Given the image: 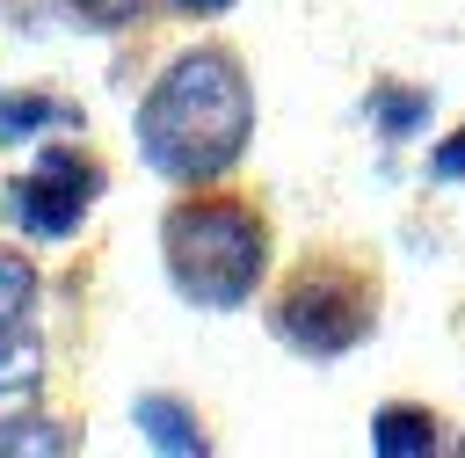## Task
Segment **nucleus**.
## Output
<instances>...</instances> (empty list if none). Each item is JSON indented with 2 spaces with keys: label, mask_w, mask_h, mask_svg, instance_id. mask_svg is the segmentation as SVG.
Segmentation results:
<instances>
[{
  "label": "nucleus",
  "mask_w": 465,
  "mask_h": 458,
  "mask_svg": "<svg viewBox=\"0 0 465 458\" xmlns=\"http://www.w3.org/2000/svg\"><path fill=\"white\" fill-rule=\"evenodd\" d=\"M174 7H189V15H218V7H232V0H174Z\"/></svg>",
  "instance_id": "2eb2a0df"
},
{
  "label": "nucleus",
  "mask_w": 465,
  "mask_h": 458,
  "mask_svg": "<svg viewBox=\"0 0 465 458\" xmlns=\"http://www.w3.org/2000/svg\"><path fill=\"white\" fill-rule=\"evenodd\" d=\"M138 429H145V443L153 451H182V458H203L211 443H203V429L189 422V407H174V400H160V393H145L138 400Z\"/></svg>",
  "instance_id": "423d86ee"
},
{
  "label": "nucleus",
  "mask_w": 465,
  "mask_h": 458,
  "mask_svg": "<svg viewBox=\"0 0 465 458\" xmlns=\"http://www.w3.org/2000/svg\"><path fill=\"white\" fill-rule=\"evenodd\" d=\"M371 116H385V131H414V124L429 116V95H378Z\"/></svg>",
  "instance_id": "f8f14e48"
},
{
  "label": "nucleus",
  "mask_w": 465,
  "mask_h": 458,
  "mask_svg": "<svg viewBox=\"0 0 465 458\" xmlns=\"http://www.w3.org/2000/svg\"><path fill=\"white\" fill-rule=\"evenodd\" d=\"M94 196H102L94 160H80L73 145H51L36 167H22L0 189V218L15 233H29V240H65V233H80V218H87Z\"/></svg>",
  "instance_id": "20e7f679"
},
{
  "label": "nucleus",
  "mask_w": 465,
  "mask_h": 458,
  "mask_svg": "<svg viewBox=\"0 0 465 458\" xmlns=\"http://www.w3.org/2000/svg\"><path fill=\"white\" fill-rule=\"evenodd\" d=\"M65 15L80 29H131L145 15V0H65Z\"/></svg>",
  "instance_id": "9b49d317"
},
{
  "label": "nucleus",
  "mask_w": 465,
  "mask_h": 458,
  "mask_svg": "<svg viewBox=\"0 0 465 458\" xmlns=\"http://www.w3.org/2000/svg\"><path fill=\"white\" fill-rule=\"evenodd\" d=\"M371 313H378L371 276H356V269H305L276 298V334L298 356H341V349H356L371 334Z\"/></svg>",
  "instance_id": "7ed1b4c3"
},
{
  "label": "nucleus",
  "mask_w": 465,
  "mask_h": 458,
  "mask_svg": "<svg viewBox=\"0 0 465 458\" xmlns=\"http://www.w3.org/2000/svg\"><path fill=\"white\" fill-rule=\"evenodd\" d=\"M458 174H465V145H443L436 153V182H458Z\"/></svg>",
  "instance_id": "ddd939ff"
},
{
  "label": "nucleus",
  "mask_w": 465,
  "mask_h": 458,
  "mask_svg": "<svg viewBox=\"0 0 465 458\" xmlns=\"http://www.w3.org/2000/svg\"><path fill=\"white\" fill-rule=\"evenodd\" d=\"M44 124H80L65 102H51V95H0V145H22L29 131H44Z\"/></svg>",
  "instance_id": "6e6552de"
},
{
  "label": "nucleus",
  "mask_w": 465,
  "mask_h": 458,
  "mask_svg": "<svg viewBox=\"0 0 465 458\" xmlns=\"http://www.w3.org/2000/svg\"><path fill=\"white\" fill-rule=\"evenodd\" d=\"M247 131H254L247 73H240V58H225L211 44L182 51L138 102V153L167 182H218L247 153Z\"/></svg>",
  "instance_id": "f257e3e1"
},
{
  "label": "nucleus",
  "mask_w": 465,
  "mask_h": 458,
  "mask_svg": "<svg viewBox=\"0 0 465 458\" xmlns=\"http://www.w3.org/2000/svg\"><path fill=\"white\" fill-rule=\"evenodd\" d=\"M29 305H36V269H29L22 254H0V334L22 327Z\"/></svg>",
  "instance_id": "1a4fd4ad"
},
{
  "label": "nucleus",
  "mask_w": 465,
  "mask_h": 458,
  "mask_svg": "<svg viewBox=\"0 0 465 458\" xmlns=\"http://www.w3.org/2000/svg\"><path fill=\"white\" fill-rule=\"evenodd\" d=\"M0 451H7V458H15V451H29V458H65L73 436H65L58 422H0Z\"/></svg>",
  "instance_id": "9d476101"
},
{
  "label": "nucleus",
  "mask_w": 465,
  "mask_h": 458,
  "mask_svg": "<svg viewBox=\"0 0 465 458\" xmlns=\"http://www.w3.org/2000/svg\"><path fill=\"white\" fill-rule=\"evenodd\" d=\"M36 385H44V342H36V327L22 320V327L0 334V407H22Z\"/></svg>",
  "instance_id": "39448f33"
},
{
  "label": "nucleus",
  "mask_w": 465,
  "mask_h": 458,
  "mask_svg": "<svg viewBox=\"0 0 465 458\" xmlns=\"http://www.w3.org/2000/svg\"><path fill=\"white\" fill-rule=\"evenodd\" d=\"M371 443L385 451V458H400V451H436L443 436H436V414H421V407H385L378 422H371Z\"/></svg>",
  "instance_id": "0eeeda50"
},
{
  "label": "nucleus",
  "mask_w": 465,
  "mask_h": 458,
  "mask_svg": "<svg viewBox=\"0 0 465 458\" xmlns=\"http://www.w3.org/2000/svg\"><path fill=\"white\" fill-rule=\"evenodd\" d=\"M0 7H7L15 22H29V29H36V15H44V0H0Z\"/></svg>",
  "instance_id": "4468645a"
},
{
  "label": "nucleus",
  "mask_w": 465,
  "mask_h": 458,
  "mask_svg": "<svg viewBox=\"0 0 465 458\" xmlns=\"http://www.w3.org/2000/svg\"><path fill=\"white\" fill-rule=\"evenodd\" d=\"M160 247H167V284L203 305V313H225L240 305L254 284H262V262H269V233L247 204H174L160 218Z\"/></svg>",
  "instance_id": "f03ea898"
}]
</instances>
